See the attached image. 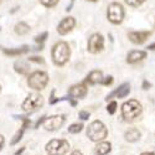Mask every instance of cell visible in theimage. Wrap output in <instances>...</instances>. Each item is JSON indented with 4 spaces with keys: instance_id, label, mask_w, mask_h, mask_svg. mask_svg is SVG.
Segmentation results:
<instances>
[{
    "instance_id": "obj_1",
    "label": "cell",
    "mask_w": 155,
    "mask_h": 155,
    "mask_svg": "<svg viewBox=\"0 0 155 155\" xmlns=\"http://www.w3.org/2000/svg\"><path fill=\"white\" fill-rule=\"evenodd\" d=\"M71 56V50H70V46L67 42H57L54 48H52V60L56 64H58V66H62V64H64L68 58Z\"/></svg>"
},
{
    "instance_id": "obj_2",
    "label": "cell",
    "mask_w": 155,
    "mask_h": 155,
    "mask_svg": "<svg viewBox=\"0 0 155 155\" xmlns=\"http://www.w3.org/2000/svg\"><path fill=\"white\" fill-rule=\"evenodd\" d=\"M141 110H143L141 109V104L135 99L128 101L122 106V115H123V118L128 122L135 120L141 114Z\"/></svg>"
},
{
    "instance_id": "obj_3",
    "label": "cell",
    "mask_w": 155,
    "mask_h": 155,
    "mask_svg": "<svg viewBox=\"0 0 155 155\" xmlns=\"http://www.w3.org/2000/svg\"><path fill=\"white\" fill-rule=\"evenodd\" d=\"M107 134H108L107 128L101 120L92 122L87 128V137L92 141H101L104 138H107Z\"/></svg>"
},
{
    "instance_id": "obj_4",
    "label": "cell",
    "mask_w": 155,
    "mask_h": 155,
    "mask_svg": "<svg viewBox=\"0 0 155 155\" xmlns=\"http://www.w3.org/2000/svg\"><path fill=\"white\" fill-rule=\"evenodd\" d=\"M70 150V143L64 139H54L46 144V153L48 155H64Z\"/></svg>"
},
{
    "instance_id": "obj_5",
    "label": "cell",
    "mask_w": 155,
    "mask_h": 155,
    "mask_svg": "<svg viewBox=\"0 0 155 155\" xmlns=\"http://www.w3.org/2000/svg\"><path fill=\"white\" fill-rule=\"evenodd\" d=\"M48 82V76L47 73L42 72V71H35L34 73L30 74L29 80H28V84L36 91H41L46 87Z\"/></svg>"
},
{
    "instance_id": "obj_6",
    "label": "cell",
    "mask_w": 155,
    "mask_h": 155,
    "mask_svg": "<svg viewBox=\"0 0 155 155\" xmlns=\"http://www.w3.org/2000/svg\"><path fill=\"white\" fill-rule=\"evenodd\" d=\"M44 106V97L38 93H31L22 103V109L26 113H32Z\"/></svg>"
},
{
    "instance_id": "obj_7",
    "label": "cell",
    "mask_w": 155,
    "mask_h": 155,
    "mask_svg": "<svg viewBox=\"0 0 155 155\" xmlns=\"http://www.w3.org/2000/svg\"><path fill=\"white\" fill-rule=\"evenodd\" d=\"M107 18L112 24H120L124 19V9L120 4L118 3H112L108 6V12H107Z\"/></svg>"
},
{
    "instance_id": "obj_8",
    "label": "cell",
    "mask_w": 155,
    "mask_h": 155,
    "mask_svg": "<svg viewBox=\"0 0 155 155\" xmlns=\"http://www.w3.org/2000/svg\"><path fill=\"white\" fill-rule=\"evenodd\" d=\"M104 45V38L101 34H93L88 40V51L92 54H97L102 51Z\"/></svg>"
},
{
    "instance_id": "obj_9",
    "label": "cell",
    "mask_w": 155,
    "mask_h": 155,
    "mask_svg": "<svg viewBox=\"0 0 155 155\" xmlns=\"http://www.w3.org/2000/svg\"><path fill=\"white\" fill-rule=\"evenodd\" d=\"M63 123H64V115H52V117H48L45 119L44 127L46 130L55 132L58 128L62 127Z\"/></svg>"
},
{
    "instance_id": "obj_10",
    "label": "cell",
    "mask_w": 155,
    "mask_h": 155,
    "mask_svg": "<svg viewBox=\"0 0 155 155\" xmlns=\"http://www.w3.org/2000/svg\"><path fill=\"white\" fill-rule=\"evenodd\" d=\"M74 25H76V21L73 18L68 16V18H64L60 24H58V26H57V32L60 35H66L68 34L73 28H74Z\"/></svg>"
},
{
    "instance_id": "obj_11",
    "label": "cell",
    "mask_w": 155,
    "mask_h": 155,
    "mask_svg": "<svg viewBox=\"0 0 155 155\" xmlns=\"http://www.w3.org/2000/svg\"><path fill=\"white\" fill-rule=\"evenodd\" d=\"M150 35H151L150 31H134V32H129L128 37L133 44L140 45V44H144Z\"/></svg>"
},
{
    "instance_id": "obj_12",
    "label": "cell",
    "mask_w": 155,
    "mask_h": 155,
    "mask_svg": "<svg viewBox=\"0 0 155 155\" xmlns=\"http://www.w3.org/2000/svg\"><path fill=\"white\" fill-rule=\"evenodd\" d=\"M68 94L74 98H83L87 94V87L84 83H77L68 89Z\"/></svg>"
},
{
    "instance_id": "obj_13",
    "label": "cell",
    "mask_w": 155,
    "mask_h": 155,
    "mask_svg": "<svg viewBox=\"0 0 155 155\" xmlns=\"http://www.w3.org/2000/svg\"><path fill=\"white\" fill-rule=\"evenodd\" d=\"M129 92H130V84L129 83H123L119 88H117L114 92H112L108 97H107V101H109L113 96H117V98H124L129 94Z\"/></svg>"
},
{
    "instance_id": "obj_14",
    "label": "cell",
    "mask_w": 155,
    "mask_h": 155,
    "mask_svg": "<svg viewBox=\"0 0 155 155\" xmlns=\"http://www.w3.org/2000/svg\"><path fill=\"white\" fill-rule=\"evenodd\" d=\"M147 57V52L145 51H139V50H134V51H130L127 56V62L128 63H135V62H139L143 58Z\"/></svg>"
},
{
    "instance_id": "obj_15",
    "label": "cell",
    "mask_w": 155,
    "mask_h": 155,
    "mask_svg": "<svg viewBox=\"0 0 155 155\" xmlns=\"http://www.w3.org/2000/svg\"><path fill=\"white\" fill-rule=\"evenodd\" d=\"M20 119L24 122V124H22V127H21V129L20 130L15 134V137H14V139L11 140V145H15L18 141H20L21 140V138H22V134H24V132L26 130V128L30 125V119H28V118H25V117H20Z\"/></svg>"
},
{
    "instance_id": "obj_16",
    "label": "cell",
    "mask_w": 155,
    "mask_h": 155,
    "mask_svg": "<svg viewBox=\"0 0 155 155\" xmlns=\"http://www.w3.org/2000/svg\"><path fill=\"white\" fill-rule=\"evenodd\" d=\"M102 81H103V74H102V72L99 70L92 71L86 78V82H88L89 84H97V83H99Z\"/></svg>"
},
{
    "instance_id": "obj_17",
    "label": "cell",
    "mask_w": 155,
    "mask_h": 155,
    "mask_svg": "<svg viewBox=\"0 0 155 155\" xmlns=\"http://www.w3.org/2000/svg\"><path fill=\"white\" fill-rule=\"evenodd\" d=\"M110 150H112V145L108 141H101V143L97 144V147L94 149L96 155H107Z\"/></svg>"
},
{
    "instance_id": "obj_18",
    "label": "cell",
    "mask_w": 155,
    "mask_h": 155,
    "mask_svg": "<svg viewBox=\"0 0 155 155\" xmlns=\"http://www.w3.org/2000/svg\"><path fill=\"white\" fill-rule=\"evenodd\" d=\"M140 137H141L140 132L138 130V129H135V128L129 129V130H127V132H125V134H124L125 140H127V141H129V143H134V141L139 140V139H140Z\"/></svg>"
},
{
    "instance_id": "obj_19",
    "label": "cell",
    "mask_w": 155,
    "mask_h": 155,
    "mask_svg": "<svg viewBox=\"0 0 155 155\" xmlns=\"http://www.w3.org/2000/svg\"><path fill=\"white\" fill-rule=\"evenodd\" d=\"M29 51V47L28 46H24V47H19V48H4V54L8 55V56H20L25 52Z\"/></svg>"
},
{
    "instance_id": "obj_20",
    "label": "cell",
    "mask_w": 155,
    "mask_h": 155,
    "mask_svg": "<svg viewBox=\"0 0 155 155\" xmlns=\"http://www.w3.org/2000/svg\"><path fill=\"white\" fill-rule=\"evenodd\" d=\"M14 68L20 74H28L29 71H30V66L24 61H16L15 64H14Z\"/></svg>"
},
{
    "instance_id": "obj_21",
    "label": "cell",
    "mask_w": 155,
    "mask_h": 155,
    "mask_svg": "<svg viewBox=\"0 0 155 155\" xmlns=\"http://www.w3.org/2000/svg\"><path fill=\"white\" fill-rule=\"evenodd\" d=\"M15 32L18 35H26L29 31H30V26L28 24H25V22H19L15 25Z\"/></svg>"
},
{
    "instance_id": "obj_22",
    "label": "cell",
    "mask_w": 155,
    "mask_h": 155,
    "mask_svg": "<svg viewBox=\"0 0 155 155\" xmlns=\"http://www.w3.org/2000/svg\"><path fill=\"white\" fill-rule=\"evenodd\" d=\"M82 129H83V125L81 123H74V124H72V125L68 127V132L71 134H77V133H80Z\"/></svg>"
},
{
    "instance_id": "obj_23",
    "label": "cell",
    "mask_w": 155,
    "mask_h": 155,
    "mask_svg": "<svg viewBox=\"0 0 155 155\" xmlns=\"http://www.w3.org/2000/svg\"><path fill=\"white\" fill-rule=\"evenodd\" d=\"M40 2L46 8H52V6H55L58 3V0H40Z\"/></svg>"
},
{
    "instance_id": "obj_24",
    "label": "cell",
    "mask_w": 155,
    "mask_h": 155,
    "mask_svg": "<svg viewBox=\"0 0 155 155\" xmlns=\"http://www.w3.org/2000/svg\"><path fill=\"white\" fill-rule=\"evenodd\" d=\"M144 2H145V0H125V3H127L128 5L133 6V8H137V6L141 5Z\"/></svg>"
},
{
    "instance_id": "obj_25",
    "label": "cell",
    "mask_w": 155,
    "mask_h": 155,
    "mask_svg": "<svg viewBox=\"0 0 155 155\" xmlns=\"http://www.w3.org/2000/svg\"><path fill=\"white\" fill-rule=\"evenodd\" d=\"M107 110L109 114H114L115 110H117V102H110L107 107Z\"/></svg>"
},
{
    "instance_id": "obj_26",
    "label": "cell",
    "mask_w": 155,
    "mask_h": 155,
    "mask_svg": "<svg viewBox=\"0 0 155 155\" xmlns=\"http://www.w3.org/2000/svg\"><path fill=\"white\" fill-rule=\"evenodd\" d=\"M47 32H42L41 35H37L36 37H35V41L36 42H44L45 40H46V37H47Z\"/></svg>"
},
{
    "instance_id": "obj_27",
    "label": "cell",
    "mask_w": 155,
    "mask_h": 155,
    "mask_svg": "<svg viewBox=\"0 0 155 155\" xmlns=\"http://www.w3.org/2000/svg\"><path fill=\"white\" fill-rule=\"evenodd\" d=\"M89 115H91V114H89L88 112H86V110H81V112L78 113V117H80L82 120H87V119L89 118Z\"/></svg>"
},
{
    "instance_id": "obj_28",
    "label": "cell",
    "mask_w": 155,
    "mask_h": 155,
    "mask_svg": "<svg viewBox=\"0 0 155 155\" xmlns=\"http://www.w3.org/2000/svg\"><path fill=\"white\" fill-rule=\"evenodd\" d=\"M31 62H36V63H45V61H44V58L42 57H37V56H32V57H30L29 58Z\"/></svg>"
},
{
    "instance_id": "obj_29",
    "label": "cell",
    "mask_w": 155,
    "mask_h": 155,
    "mask_svg": "<svg viewBox=\"0 0 155 155\" xmlns=\"http://www.w3.org/2000/svg\"><path fill=\"white\" fill-rule=\"evenodd\" d=\"M112 82H113V77H112V76L106 77V78L102 81V83L104 84V86H109V84H112Z\"/></svg>"
},
{
    "instance_id": "obj_30",
    "label": "cell",
    "mask_w": 155,
    "mask_h": 155,
    "mask_svg": "<svg viewBox=\"0 0 155 155\" xmlns=\"http://www.w3.org/2000/svg\"><path fill=\"white\" fill-rule=\"evenodd\" d=\"M58 98H55V91L51 92V99H50V104H55L56 102H58Z\"/></svg>"
},
{
    "instance_id": "obj_31",
    "label": "cell",
    "mask_w": 155,
    "mask_h": 155,
    "mask_svg": "<svg viewBox=\"0 0 155 155\" xmlns=\"http://www.w3.org/2000/svg\"><path fill=\"white\" fill-rule=\"evenodd\" d=\"M150 87H151V84H150L148 81H144V82H143V88H144V89H149Z\"/></svg>"
},
{
    "instance_id": "obj_32",
    "label": "cell",
    "mask_w": 155,
    "mask_h": 155,
    "mask_svg": "<svg viewBox=\"0 0 155 155\" xmlns=\"http://www.w3.org/2000/svg\"><path fill=\"white\" fill-rule=\"evenodd\" d=\"M4 141H5V139H4V137L0 134V150H2V148H3V145H4Z\"/></svg>"
},
{
    "instance_id": "obj_33",
    "label": "cell",
    "mask_w": 155,
    "mask_h": 155,
    "mask_svg": "<svg viewBox=\"0 0 155 155\" xmlns=\"http://www.w3.org/2000/svg\"><path fill=\"white\" fill-rule=\"evenodd\" d=\"M140 155H155L154 151H144V153H141Z\"/></svg>"
},
{
    "instance_id": "obj_34",
    "label": "cell",
    "mask_w": 155,
    "mask_h": 155,
    "mask_svg": "<svg viewBox=\"0 0 155 155\" xmlns=\"http://www.w3.org/2000/svg\"><path fill=\"white\" fill-rule=\"evenodd\" d=\"M71 155H83V154H82L81 151H78V150H74V151H73Z\"/></svg>"
},
{
    "instance_id": "obj_35",
    "label": "cell",
    "mask_w": 155,
    "mask_h": 155,
    "mask_svg": "<svg viewBox=\"0 0 155 155\" xmlns=\"http://www.w3.org/2000/svg\"><path fill=\"white\" fill-rule=\"evenodd\" d=\"M148 48H149V50H155V44L149 45V46H148Z\"/></svg>"
},
{
    "instance_id": "obj_36",
    "label": "cell",
    "mask_w": 155,
    "mask_h": 155,
    "mask_svg": "<svg viewBox=\"0 0 155 155\" xmlns=\"http://www.w3.org/2000/svg\"><path fill=\"white\" fill-rule=\"evenodd\" d=\"M24 150H25V149H24V148H22V149H20V150H18V151H16V153H15V155H19V154H21V153H22V151H24Z\"/></svg>"
},
{
    "instance_id": "obj_37",
    "label": "cell",
    "mask_w": 155,
    "mask_h": 155,
    "mask_svg": "<svg viewBox=\"0 0 155 155\" xmlns=\"http://www.w3.org/2000/svg\"><path fill=\"white\" fill-rule=\"evenodd\" d=\"M71 104H72V106H76L77 102H76V101H71Z\"/></svg>"
},
{
    "instance_id": "obj_38",
    "label": "cell",
    "mask_w": 155,
    "mask_h": 155,
    "mask_svg": "<svg viewBox=\"0 0 155 155\" xmlns=\"http://www.w3.org/2000/svg\"><path fill=\"white\" fill-rule=\"evenodd\" d=\"M91 2H97V0H91Z\"/></svg>"
},
{
    "instance_id": "obj_39",
    "label": "cell",
    "mask_w": 155,
    "mask_h": 155,
    "mask_svg": "<svg viewBox=\"0 0 155 155\" xmlns=\"http://www.w3.org/2000/svg\"><path fill=\"white\" fill-rule=\"evenodd\" d=\"M0 91H2V88H0Z\"/></svg>"
}]
</instances>
